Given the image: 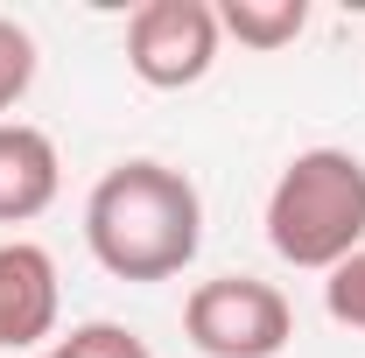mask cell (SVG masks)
<instances>
[{"label":"cell","instance_id":"6da1fadb","mask_svg":"<svg viewBox=\"0 0 365 358\" xmlns=\"http://www.w3.org/2000/svg\"><path fill=\"white\" fill-rule=\"evenodd\" d=\"M85 246L113 281H134V288L176 281L204 246V197L182 169L155 155H127L91 183Z\"/></svg>","mask_w":365,"mask_h":358},{"label":"cell","instance_id":"7a4b0ae2","mask_svg":"<svg viewBox=\"0 0 365 358\" xmlns=\"http://www.w3.org/2000/svg\"><path fill=\"white\" fill-rule=\"evenodd\" d=\"M267 246L302 274H330L365 246V162L351 148H302L274 176Z\"/></svg>","mask_w":365,"mask_h":358},{"label":"cell","instance_id":"3957f363","mask_svg":"<svg viewBox=\"0 0 365 358\" xmlns=\"http://www.w3.org/2000/svg\"><path fill=\"white\" fill-rule=\"evenodd\" d=\"M182 337L204 358H281L288 337H295V310L260 274H218V281L190 288Z\"/></svg>","mask_w":365,"mask_h":358},{"label":"cell","instance_id":"277c9868","mask_svg":"<svg viewBox=\"0 0 365 358\" xmlns=\"http://www.w3.org/2000/svg\"><path fill=\"white\" fill-rule=\"evenodd\" d=\"M218 7L211 0H140L127 14V71L148 91H190L218 63Z\"/></svg>","mask_w":365,"mask_h":358},{"label":"cell","instance_id":"5b68a950","mask_svg":"<svg viewBox=\"0 0 365 358\" xmlns=\"http://www.w3.org/2000/svg\"><path fill=\"white\" fill-rule=\"evenodd\" d=\"M63 316L56 260L36 239H7L0 246V352H43Z\"/></svg>","mask_w":365,"mask_h":358},{"label":"cell","instance_id":"8992f818","mask_svg":"<svg viewBox=\"0 0 365 358\" xmlns=\"http://www.w3.org/2000/svg\"><path fill=\"white\" fill-rule=\"evenodd\" d=\"M63 190V162L56 140L29 120H0V225H29L43 218Z\"/></svg>","mask_w":365,"mask_h":358},{"label":"cell","instance_id":"52a82bcc","mask_svg":"<svg viewBox=\"0 0 365 358\" xmlns=\"http://www.w3.org/2000/svg\"><path fill=\"white\" fill-rule=\"evenodd\" d=\"M218 29H225L239 49H288L302 29H309V0H218Z\"/></svg>","mask_w":365,"mask_h":358},{"label":"cell","instance_id":"ba28073f","mask_svg":"<svg viewBox=\"0 0 365 358\" xmlns=\"http://www.w3.org/2000/svg\"><path fill=\"white\" fill-rule=\"evenodd\" d=\"M36 358H155V352H148L140 330L113 323V316H91V323H78L71 337H49Z\"/></svg>","mask_w":365,"mask_h":358},{"label":"cell","instance_id":"9c48e42d","mask_svg":"<svg viewBox=\"0 0 365 358\" xmlns=\"http://www.w3.org/2000/svg\"><path fill=\"white\" fill-rule=\"evenodd\" d=\"M36 36L14 21V14H0V113H14L21 98H29V85H36Z\"/></svg>","mask_w":365,"mask_h":358},{"label":"cell","instance_id":"30bf717a","mask_svg":"<svg viewBox=\"0 0 365 358\" xmlns=\"http://www.w3.org/2000/svg\"><path fill=\"white\" fill-rule=\"evenodd\" d=\"M323 310H330V323H344V330H365V246L344 267L323 274Z\"/></svg>","mask_w":365,"mask_h":358}]
</instances>
